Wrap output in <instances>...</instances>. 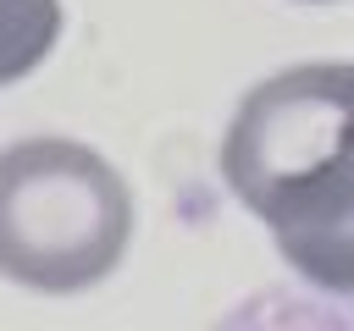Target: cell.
<instances>
[{
  "mask_svg": "<svg viewBox=\"0 0 354 331\" xmlns=\"http://www.w3.org/2000/svg\"><path fill=\"white\" fill-rule=\"evenodd\" d=\"M221 177L310 287L354 298V61L254 83L221 132Z\"/></svg>",
  "mask_w": 354,
  "mask_h": 331,
  "instance_id": "obj_1",
  "label": "cell"
},
{
  "mask_svg": "<svg viewBox=\"0 0 354 331\" xmlns=\"http://www.w3.org/2000/svg\"><path fill=\"white\" fill-rule=\"evenodd\" d=\"M133 237L122 171L72 138H22L0 149V276L33 292H83L105 281Z\"/></svg>",
  "mask_w": 354,
  "mask_h": 331,
  "instance_id": "obj_2",
  "label": "cell"
},
{
  "mask_svg": "<svg viewBox=\"0 0 354 331\" xmlns=\"http://www.w3.org/2000/svg\"><path fill=\"white\" fill-rule=\"evenodd\" d=\"M61 39V0H0V88L22 83Z\"/></svg>",
  "mask_w": 354,
  "mask_h": 331,
  "instance_id": "obj_3",
  "label": "cell"
},
{
  "mask_svg": "<svg viewBox=\"0 0 354 331\" xmlns=\"http://www.w3.org/2000/svg\"><path fill=\"white\" fill-rule=\"evenodd\" d=\"M310 6H321V0H310Z\"/></svg>",
  "mask_w": 354,
  "mask_h": 331,
  "instance_id": "obj_4",
  "label": "cell"
}]
</instances>
